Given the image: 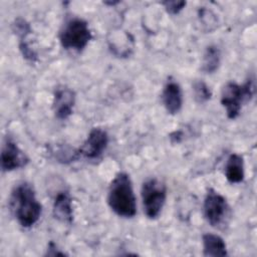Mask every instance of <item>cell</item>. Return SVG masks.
<instances>
[{
    "mask_svg": "<svg viewBox=\"0 0 257 257\" xmlns=\"http://www.w3.org/2000/svg\"><path fill=\"white\" fill-rule=\"evenodd\" d=\"M109 142L107 133L101 127H92L83 144L78 148L79 158L87 160L98 159L106 150Z\"/></svg>",
    "mask_w": 257,
    "mask_h": 257,
    "instance_id": "cell-7",
    "label": "cell"
},
{
    "mask_svg": "<svg viewBox=\"0 0 257 257\" xmlns=\"http://www.w3.org/2000/svg\"><path fill=\"white\" fill-rule=\"evenodd\" d=\"M224 174L227 181L231 184H239L243 182L245 177L243 157L236 153L231 154L227 159Z\"/></svg>",
    "mask_w": 257,
    "mask_h": 257,
    "instance_id": "cell-13",
    "label": "cell"
},
{
    "mask_svg": "<svg viewBox=\"0 0 257 257\" xmlns=\"http://www.w3.org/2000/svg\"><path fill=\"white\" fill-rule=\"evenodd\" d=\"M221 63V50L215 45H208L205 49L203 60H202V70L205 73H214L220 66Z\"/></svg>",
    "mask_w": 257,
    "mask_h": 257,
    "instance_id": "cell-14",
    "label": "cell"
},
{
    "mask_svg": "<svg viewBox=\"0 0 257 257\" xmlns=\"http://www.w3.org/2000/svg\"><path fill=\"white\" fill-rule=\"evenodd\" d=\"M229 205L226 198L215 191L214 189H208L204 204L203 212L207 222L212 227H220L226 221L229 216Z\"/></svg>",
    "mask_w": 257,
    "mask_h": 257,
    "instance_id": "cell-6",
    "label": "cell"
},
{
    "mask_svg": "<svg viewBox=\"0 0 257 257\" xmlns=\"http://www.w3.org/2000/svg\"><path fill=\"white\" fill-rule=\"evenodd\" d=\"M104 4H109V5H115L117 3H119V1H115V2H103Z\"/></svg>",
    "mask_w": 257,
    "mask_h": 257,
    "instance_id": "cell-21",
    "label": "cell"
},
{
    "mask_svg": "<svg viewBox=\"0 0 257 257\" xmlns=\"http://www.w3.org/2000/svg\"><path fill=\"white\" fill-rule=\"evenodd\" d=\"M55 159L62 163V164H68L71 162H74L79 158V154H78V150L77 149H72L66 145H62V146H58L57 148H55L52 151Z\"/></svg>",
    "mask_w": 257,
    "mask_h": 257,
    "instance_id": "cell-15",
    "label": "cell"
},
{
    "mask_svg": "<svg viewBox=\"0 0 257 257\" xmlns=\"http://www.w3.org/2000/svg\"><path fill=\"white\" fill-rule=\"evenodd\" d=\"M182 135H183V133L181 131H176L170 135V139L172 140L173 143H180Z\"/></svg>",
    "mask_w": 257,
    "mask_h": 257,
    "instance_id": "cell-20",
    "label": "cell"
},
{
    "mask_svg": "<svg viewBox=\"0 0 257 257\" xmlns=\"http://www.w3.org/2000/svg\"><path fill=\"white\" fill-rule=\"evenodd\" d=\"M53 217L61 223L71 224L73 221L72 199L68 191H60L56 194L52 205Z\"/></svg>",
    "mask_w": 257,
    "mask_h": 257,
    "instance_id": "cell-11",
    "label": "cell"
},
{
    "mask_svg": "<svg viewBox=\"0 0 257 257\" xmlns=\"http://www.w3.org/2000/svg\"><path fill=\"white\" fill-rule=\"evenodd\" d=\"M58 38L64 49L81 52L92 39V32L86 20L71 17L61 27Z\"/></svg>",
    "mask_w": 257,
    "mask_h": 257,
    "instance_id": "cell-4",
    "label": "cell"
},
{
    "mask_svg": "<svg viewBox=\"0 0 257 257\" xmlns=\"http://www.w3.org/2000/svg\"><path fill=\"white\" fill-rule=\"evenodd\" d=\"M162 102L170 114L178 113L183 106V92L180 84L170 77L162 91Z\"/></svg>",
    "mask_w": 257,
    "mask_h": 257,
    "instance_id": "cell-10",
    "label": "cell"
},
{
    "mask_svg": "<svg viewBox=\"0 0 257 257\" xmlns=\"http://www.w3.org/2000/svg\"><path fill=\"white\" fill-rule=\"evenodd\" d=\"M9 208L23 228L35 225L42 214V205L36 198L33 186L28 182H21L13 187L9 197Z\"/></svg>",
    "mask_w": 257,
    "mask_h": 257,
    "instance_id": "cell-1",
    "label": "cell"
},
{
    "mask_svg": "<svg viewBox=\"0 0 257 257\" xmlns=\"http://www.w3.org/2000/svg\"><path fill=\"white\" fill-rule=\"evenodd\" d=\"M193 95L195 100L198 103H204L211 99L212 97V90L210 86L204 80H196L193 83Z\"/></svg>",
    "mask_w": 257,
    "mask_h": 257,
    "instance_id": "cell-16",
    "label": "cell"
},
{
    "mask_svg": "<svg viewBox=\"0 0 257 257\" xmlns=\"http://www.w3.org/2000/svg\"><path fill=\"white\" fill-rule=\"evenodd\" d=\"M76 94L74 90L66 85H58L53 92L52 109L59 120L67 119L73 112Z\"/></svg>",
    "mask_w": 257,
    "mask_h": 257,
    "instance_id": "cell-9",
    "label": "cell"
},
{
    "mask_svg": "<svg viewBox=\"0 0 257 257\" xmlns=\"http://www.w3.org/2000/svg\"><path fill=\"white\" fill-rule=\"evenodd\" d=\"M12 31L17 35V37L20 39L27 38V36L32 33V29L30 24L23 18L18 17L14 20L12 23Z\"/></svg>",
    "mask_w": 257,
    "mask_h": 257,
    "instance_id": "cell-17",
    "label": "cell"
},
{
    "mask_svg": "<svg viewBox=\"0 0 257 257\" xmlns=\"http://www.w3.org/2000/svg\"><path fill=\"white\" fill-rule=\"evenodd\" d=\"M107 205L110 210L121 218H133L137 214V198L130 175L117 173L108 186Z\"/></svg>",
    "mask_w": 257,
    "mask_h": 257,
    "instance_id": "cell-2",
    "label": "cell"
},
{
    "mask_svg": "<svg viewBox=\"0 0 257 257\" xmlns=\"http://www.w3.org/2000/svg\"><path fill=\"white\" fill-rule=\"evenodd\" d=\"M161 4L164 6L166 11L171 15H177L179 14L186 6V1H177V0H167L161 2Z\"/></svg>",
    "mask_w": 257,
    "mask_h": 257,
    "instance_id": "cell-18",
    "label": "cell"
},
{
    "mask_svg": "<svg viewBox=\"0 0 257 257\" xmlns=\"http://www.w3.org/2000/svg\"><path fill=\"white\" fill-rule=\"evenodd\" d=\"M255 90L254 79L249 77L243 84L235 81H228L221 89V104L226 110L229 119L239 116L242 105L250 101Z\"/></svg>",
    "mask_w": 257,
    "mask_h": 257,
    "instance_id": "cell-3",
    "label": "cell"
},
{
    "mask_svg": "<svg viewBox=\"0 0 257 257\" xmlns=\"http://www.w3.org/2000/svg\"><path fill=\"white\" fill-rule=\"evenodd\" d=\"M141 196L145 215L151 220L157 219L166 203V184L158 178H149L142 185Z\"/></svg>",
    "mask_w": 257,
    "mask_h": 257,
    "instance_id": "cell-5",
    "label": "cell"
},
{
    "mask_svg": "<svg viewBox=\"0 0 257 257\" xmlns=\"http://www.w3.org/2000/svg\"><path fill=\"white\" fill-rule=\"evenodd\" d=\"M203 255L207 257H223L228 255L227 245L222 237L213 233L202 236Z\"/></svg>",
    "mask_w": 257,
    "mask_h": 257,
    "instance_id": "cell-12",
    "label": "cell"
},
{
    "mask_svg": "<svg viewBox=\"0 0 257 257\" xmlns=\"http://www.w3.org/2000/svg\"><path fill=\"white\" fill-rule=\"evenodd\" d=\"M29 163L27 155L11 139L6 138L1 150V169L3 172H12L24 168Z\"/></svg>",
    "mask_w": 257,
    "mask_h": 257,
    "instance_id": "cell-8",
    "label": "cell"
},
{
    "mask_svg": "<svg viewBox=\"0 0 257 257\" xmlns=\"http://www.w3.org/2000/svg\"><path fill=\"white\" fill-rule=\"evenodd\" d=\"M64 255H66V253L60 251V249L57 248L55 243H53L52 241L48 243L45 256H64Z\"/></svg>",
    "mask_w": 257,
    "mask_h": 257,
    "instance_id": "cell-19",
    "label": "cell"
}]
</instances>
